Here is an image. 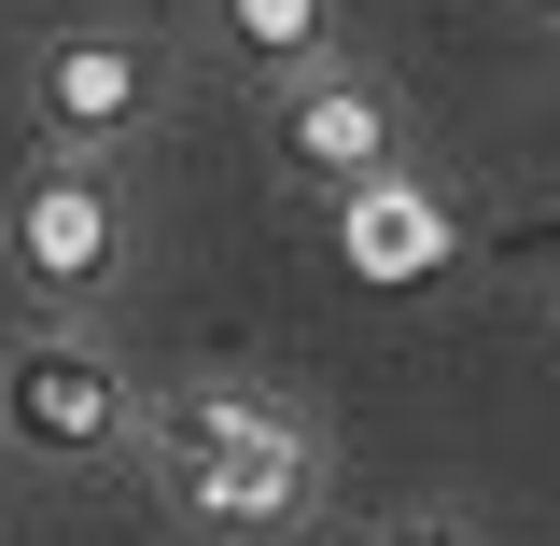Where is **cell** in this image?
I'll return each instance as SVG.
<instances>
[{"instance_id":"52a82bcc","label":"cell","mask_w":560,"mask_h":546,"mask_svg":"<svg viewBox=\"0 0 560 546\" xmlns=\"http://www.w3.org/2000/svg\"><path fill=\"white\" fill-rule=\"evenodd\" d=\"M224 43L267 70H308L323 43H337V0H224Z\"/></svg>"},{"instance_id":"7a4b0ae2","label":"cell","mask_w":560,"mask_h":546,"mask_svg":"<svg viewBox=\"0 0 560 546\" xmlns=\"http://www.w3.org/2000/svg\"><path fill=\"white\" fill-rule=\"evenodd\" d=\"M0 434L43 449V463H98V449L127 434V379H113V350H84V337H14V364H0Z\"/></svg>"},{"instance_id":"8992f818","label":"cell","mask_w":560,"mask_h":546,"mask_svg":"<svg viewBox=\"0 0 560 546\" xmlns=\"http://www.w3.org/2000/svg\"><path fill=\"white\" fill-rule=\"evenodd\" d=\"M337 253H350V280H393V294H407V280H434L448 253H463V239H448V210H434L407 169H393V183H350Z\"/></svg>"},{"instance_id":"9c48e42d","label":"cell","mask_w":560,"mask_h":546,"mask_svg":"<svg viewBox=\"0 0 560 546\" xmlns=\"http://www.w3.org/2000/svg\"><path fill=\"white\" fill-rule=\"evenodd\" d=\"M547 14H560V0H547Z\"/></svg>"},{"instance_id":"6da1fadb","label":"cell","mask_w":560,"mask_h":546,"mask_svg":"<svg viewBox=\"0 0 560 546\" xmlns=\"http://www.w3.org/2000/svg\"><path fill=\"white\" fill-rule=\"evenodd\" d=\"M154 463H168V490L210 533H280L323 490V434L280 393H253V379H168L154 393Z\"/></svg>"},{"instance_id":"277c9868","label":"cell","mask_w":560,"mask_h":546,"mask_svg":"<svg viewBox=\"0 0 560 546\" xmlns=\"http://www.w3.org/2000/svg\"><path fill=\"white\" fill-rule=\"evenodd\" d=\"M28 98H43V140H57V154H98V140H127L140 113H154V57H140V43H113V28H84V43H57V57H43V84H28Z\"/></svg>"},{"instance_id":"ba28073f","label":"cell","mask_w":560,"mask_h":546,"mask_svg":"<svg viewBox=\"0 0 560 546\" xmlns=\"http://www.w3.org/2000/svg\"><path fill=\"white\" fill-rule=\"evenodd\" d=\"M364 546H477L463 519H393V533H364Z\"/></svg>"},{"instance_id":"3957f363","label":"cell","mask_w":560,"mask_h":546,"mask_svg":"<svg viewBox=\"0 0 560 546\" xmlns=\"http://www.w3.org/2000/svg\"><path fill=\"white\" fill-rule=\"evenodd\" d=\"M113 267H127V210H113V183H98V154L28 169V197H14V280L57 294V309H84Z\"/></svg>"},{"instance_id":"5b68a950","label":"cell","mask_w":560,"mask_h":546,"mask_svg":"<svg viewBox=\"0 0 560 546\" xmlns=\"http://www.w3.org/2000/svg\"><path fill=\"white\" fill-rule=\"evenodd\" d=\"M280 154H294V169H323V183H393V169H407V127H393V98H378V84L323 70V84H294Z\"/></svg>"}]
</instances>
